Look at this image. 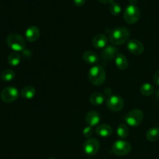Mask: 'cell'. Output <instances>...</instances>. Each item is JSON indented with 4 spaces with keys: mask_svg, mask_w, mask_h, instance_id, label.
<instances>
[{
    "mask_svg": "<svg viewBox=\"0 0 159 159\" xmlns=\"http://www.w3.org/2000/svg\"><path fill=\"white\" fill-rule=\"evenodd\" d=\"M129 38V31L125 27H116L110 34V40L114 45H121Z\"/></svg>",
    "mask_w": 159,
    "mask_h": 159,
    "instance_id": "1",
    "label": "cell"
},
{
    "mask_svg": "<svg viewBox=\"0 0 159 159\" xmlns=\"http://www.w3.org/2000/svg\"><path fill=\"white\" fill-rule=\"evenodd\" d=\"M89 79L94 85H101L106 80V72L99 65L93 66L89 71Z\"/></svg>",
    "mask_w": 159,
    "mask_h": 159,
    "instance_id": "2",
    "label": "cell"
},
{
    "mask_svg": "<svg viewBox=\"0 0 159 159\" xmlns=\"http://www.w3.org/2000/svg\"><path fill=\"white\" fill-rule=\"evenodd\" d=\"M6 43L9 48H11L15 52L22 51L26 46L23 37L16 34H9L6 39Z\"/></svg>",
    "mask_w": 159,
    "mask_h": 159,
    "instance_id": "3",
    "label": "cell"
},
{
    "mask_svg": "<svg viewBox=\"0 0 159 159\" xmlns=\"http://www.w3.org/2000/svg\"><path fill=\"white\" fill-rule=\"evenodd\" d=\"M141 17L140 9L136 5H129L124 12V18L127 23L134 24L139 20Z\"/></svg>",
    "mask_w": 159,
    "mask_h": 159,
    "instance_id": "4",
    "label": "cell"
},
{
    "mask_svg": "<svg viewBox=\"0 0 159 159\" xmlns=\"http://www.w3.org/2000/svg\"><path fill=\"white\" fill-rule=\"evenodd\" d=\"M143 118H144V114H143L142 111L138 110V109H135V110L129 112L125 116L124 120L128 125L131 126V127H137L141 124L143 120Z\"/></svg>",
    "mask_w": 159,
    "mask_h": 159,
    "instance_id": "5",
    "label": "cell"
},
{
    "mask_svg": "<svg viewBox=\"0 0 159 159\" xmlns=\"http://www.w3.org/2000/svg\"><path fill=\"white\" fill-rule=\"evenodd\" d=\"M131 151V145L130 143L127 141H116L113 143V147H112V152L116 155L119 156H123L129 154Z\"/></svg>",
    "mask_w": 159,
    "mask_h": 159,
    "instance_id": "6",
    "label": "cell"
},
{
    "mask_svg": "<svg viewBox=\"0 0 159 159\" xmlns=\"http://www.w3.org/2000/svg\"><path fill=\"white\" fill-rule=\"evenodd\" d=\"M19 97V91L12 86L6 87L1 93V99L5 102H12Z\"/></svg>",
    "mask_w": 159,
    "mask_h": 159,
    "instance_id": "7",
    "label": "cell"
},
{
    "mask_svg": "<svg viewBox=\"0 0 159 159\" xmlns=\"http://www.w3.org/2000/svg\"><path fill=\"white\" fill-rule=\"evenodd\" d=\"M124 99L119 96L113 95L109 96L107 100V105L110 110L113 112H118L124 107Z\"/></svg>",
    "mask_w": 159,
    "mask_h": 159,
    "instance_id": "8",
    "label": "cell"
},
{
    "mask_svg": "<svg viewBox=\"0 0 159 159\" xmlns=\"http://www.w3.org/2000/svg\"><path fill=\"white\" fill-rule=\"evenodd\" d=\"M99 149V142L96 138H90L85 141L83 145V150L86 155L93 156L96 155Z\"/></svg>",
    "mask_w": 159,
    "mask_h": 159,
    "instance_id": "9",
    "label": "cell"
},
{
    "mask_svg": "<svg viewBox=\"0 0 159 159\" xmlns=\"http://www.w3.org/2000/svg\"><path fill=\"white\" fill-rule=\"evenodd\" d=\"M127 49L132 54L140 55V54L144 52V48L141 42H140L138 40H135V39H133V40H129L128 43H127Z\"/></svg>",
    "mask_w": 159,
    "mask_h": 159,
    "instance_id": "10",
    "label": "cell"
},
{
    "mask_svg": "<svg viewBox=\"0 0 159 159\" xmlns=\"http://www.w3.org/2000/svg\"><path fill=\"white\" fill-rule=\"evenodd\" d=\"M85 121L90 127H95L100 122V115L96 111H89L86 113Z\"/></svg>",
    "mask_w": 159,
    "mask_h": 159,
    "instance_id": "11",
    "label": "cell"
},
{
    "mask_svg": "<svg viewBox=\"0 0 159 159\" xmlns=\"http://www.w3.org/2000/svg\"><path fill=\"white\" fill-rule=\"evenodd\" d=\"M40 30L38 27L35 26H31L26 30L25 37L26 40L30 42H34L40 37Z\"/></svg>",
    "mask_w": 159,
    "mask_h": 159,
    "instance_id": "12",
    "label": "cell"
},
{
    "mask_svg": "<svg viewBox=\"0 0 159 159\" xmlns=\"http://www.w3.org/2000/svg\"><path fill=\"white\" fill-rule=\"evenodd\" d=\"M107 37L104 34H97L95 36L93 39V45L97 49H102L104 48L107 45Z\"/></svg>",
    "mask_w": 159,
    "mask_h": 159,
    "instance_id": "13",
    "label": "cell"
},
{
    "mask_svg": "<svg viewBox=\"0 0 159 159\" xmlns=\"http://www.w3.org/2000/svg\"><path fill=\"white\" fill-rule=\"evenodd\" d=\"M96 133L102 138L110 137L113 133V129L108 124H100L96 129Z\"/></svg>",
    "mask_w": 159,
    "mask_h": 159,
    "instance_id": "14",
    "label": "cell"
},
{
    "mask_svg": "<svg viewBox=\"0 0 159 159\" xmlns=\"http://www.w3.org/2000/svg\"><path fill=\"white\" fill-rule=\"evenodd\" d=\"M118 54H119V53H118L117 49L113 46H108L107 48H106L102 53V56L103 59H106L107 61L116 58Z\"/></svg>",
    "mask_w": 159,
    "mask_h": 159,
    "instance_id": "15",
    "label": "cell"
},
{
    "mask_svg": "<svg viewBox=\"0 0 159 159\" xmlns=\"http://www.w3.org/2000/svg\"><path fill=\"white\" fill-rule=\"evenodd\" d=\"M115 64H116V66L117 67L118 69L120 70L127 69V66H128L127 59L122 54H119L116 56V58H115Z\"/></svg>",
    "mask_w": 159,
    "mask_h": 159,
    "instance_id": "16",
    "label": "cell"
},
{
    "mask_svg": "<svg viewBox=\"0 0 159 159\" xmlns=\"http://www.w3.org/2000/svg\"><path fill=\"white\" fill-rule=\"evenodd\" d=\"M83 59L86 63L90 64V65L96 64L99 61V57H98V55L96 53L92 51H85L83 54Z\"/></svg>",
    "mask_w": 159,
    "mask_h": 159,
    "instance_id": "17",
    "label": "cell"
},
{
    "mask_svg": "<svg viewBox=\"0 0 159 159\" xmlns=\"http://www.w3.org/2000/svg\"><path fill=\"white\" fill-rule=\"evenodd\" d=\"M36 95V89L31 85L25 86L21 91L22 97L26 99H32Z\"/></svg>",
    "mask_w": 159,
    "mask_h": 159,
    "instance_id": "18",
    "label": "cell"
},
{
    "mask_svg": "<svg viewBox=\"0 0 159 159\" xmlns=\"http://www.w3.org/2000/svg\"><path fill=\"white\" fill-rule=\"evenodd\" d=\"M90 102L93 105L95 106H100L102 105L105 100V97L103 95L100 93H94L90 96L89 98Z\"/></svg>",
    "mask_w": 159,
    "mask_h": 159,
    "instance_id": "19",
    "label": "cell"
},
{
    "mask_svg": "<svg viewBox=\"0 0 159 159\" xmlns=\"http://www.w3.org/2000/svg\"><path fill=\"white\" fill-rule=\"evenodd\" d=\"M147 139L151 142H155L159 139V128L158 127H152L149 129L146 133Z\"/></svg>",
    "mask_w": 159,
    "mask_h": 159,
    "instance_id": "20",
    "label": "cell"
},
{
    "mask_svg": "<svg viewBox=\"0 0 159 159\" xmlns=\"http://www.w3.org/2000/svg\"><path fill=\"white\" fill-rule=\"evenodd\" d=\"M21 61V57L17 52H12L8 56V63L11 66H17Z\"/></svg>",
    "mask_w": 159,
    "mask_h": 159,
    "instance_id": "21",
    "label": "cell"
},
{
    "mask_svg": "<svg viewBox=\"0 0 159 159\" xmlns=\"http://www.w3.org/2000/svg\"><path fill=\"white\" fill-rule=\"evenodd\" d=\"M140 91H141V93L143 96H152L155 93V89H154V87L151 84L144 83L141 85Z\"/></svg>",
    "mask_w": 159,
    "mask_h": 159,
    "instance_id": "22",
    "label": "cell"
},
{
    "mask_svg": "<svg viewBox=\"0 0 159 159\" xmlns=\"http://www.w3.org/2000/svg\"><path fill=\"white\" fill-rule=\"evenodd\" d=\"M118 136L120 138H127L129 135V129L127 127V125L124 124H121L118 126L117 130H116Z\"/></svg>",
    "mask_w": 159,
    "mask_h": 159,
    "instance_id": "23",
    "label": "cell"
},
{
    "mask_svg": "<svg viewBox=\"0 0 159 159\" xmlns=\"http://www.w3.org/2000/svg\"><path fill=\"white\" fill-rule=\"evenodd\" d=\"M15 78V72L12 69H6L1 74V79L3 82H10Z\"/></svg>",
    "mask_w": 159,
    "mask_h": 159,
    "instance_id": "24",
    "label": "cell"
},
{
    "mask_svg": "<svg viewBox=\"0 0 159 159\" xmlns=\"http://www.w3.org/2000/svg\"><path fill=\"white\" fill-rule=\"evenodd\" d=\"M110 11L113 16L119 15L121 12V7L118 3L116 2H112L110 6Z\"/></svg>",
    "mask_w": 159,
    "mask_h": 159,
    "instance_id": "25",
    "label": "cell"
},
{
    "mask_svg": "<svg viewBox=\"0 0 159 159\" xmlns=\"http://www.w3.org/2000/svg\"><path fill=\"white\" fill-rule=\"evenodd\" d=\"M92 134H93V128H92V127L88 126V127L84 128L83 135L85 138H89V137L92 136Z\"/></svg>",
    "mask_w": 159,
    "mask_h": 159,
    "instance_id": "26",
    "label": "cell"
},
{
    "mask_svg": "<svg viewBox=\"0 0 159 159\" xmlns=\"http://www.w3.org/2000/svg\"><path fill=\"white\" fill-rule=\"evenodd\" d=\"M153 80H154V82L155 83V85H158L159 86V70L155 71V74H154Z\"/></svg>",
    "mask_w": 159,
    "mask_h": 159,
    "instance_id": "27",
    "label": "cell"
},
{
    "mask_svg": "<svg viewBox=\"0 0 159 159\" xmlns=\"http://www.w3.org/2000/svg\"><path fill=\"white\" fill-rule=\"evenodd\" d=\"M85 2H86V0H73L74 4L76 6H79V7L83 6L85 3Z\"/></svg>",
    "mask_w": 159,
    "mask_h": 159,
    "instance_id": "28",
    "label": "cell"
},
{
    "mask_svg": "<svg viewBox=\"0 0 159 159\" xmlns=\"http://www.w3.org/2000/svg\"><path fill=\"white\" fill-rule=\"evenodd\" d=\"M99 2H100L102 3H104V4H111L112 2H114V0H98Z\"/></svg>",
    "mask_w": 159,
    "mask_h": 159,
    "instance_id": "29",
    "label": "cell"
},
{
    "mask_svg": "<svg viewBox=\"0 0 159 159\" xmlns=\"http://www.w3.org/2000/svg\"><path fill=\"white\" fill-rule=\"evenodd\" d=\"M130 4L135 5V3L137 2V0H130Z\"/></svg>",
    "mask_w": 159,
    "mask_h": 159,
    "instance_id": "30",
    "label": "cell"
},
{
    "mask_svg": "<svg viewBox=\"0 0 159 159\" xmlns=\"http://www.w3.org/2000/svg\"><path fill=\"white\" fill-rule=\"evenodd\" d=\"M157 97H158L159 99V90L158 91V93H157Z\"/></svg>",
    "mask_w": 159,
    "mask_h": 159,
    "instance_id": "31",
    "label": "cell"
},
{
    "mask_svg": "<svg viewBox=\"0 0 159 159\" xmlns=\"http://www.w3.org/2000/svg\"><path fill=\"white\" fill-rule=\"evenodd\" d=\"M49 159H57V158H49Z\"/></svg>",
    "mask_w": 159,
    "mask_h": 159,
    "instance_id": "32",
    "label": "cell"
}]
</instances>
